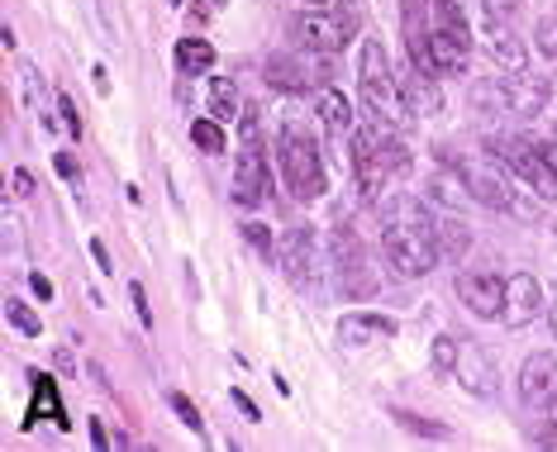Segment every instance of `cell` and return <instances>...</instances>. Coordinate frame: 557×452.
<instances>
[{
  "mask_svg": "<svg viewBox=\"0 0 557 452\" xmlns=\"http://www.w3.org/2000/svg\"><path fill=\"white\" fill-rule=\"evenodd\" d=\"M382 248L391 258V267L405 276H424L443 262L438 248V219L429 215V205L420 196H396L382 215Z\"/></svg>",
  "mask_w": 557,
  "mask_h": 452,
  "instance_id": "6da1fadb",
  "label": "cell"
},
{
  "mask_svg": "<svg viewBox=\"0 0 557 452\" xmlns=\"http://www.w3.org/2000/svg\"><path fill=\"white\" fill-rule=\"evenodd\" d=\"M358 96H362V105L372 110V120H382V124H391V129H400V134L410 129L414 110H410V100H405L400 77L391 72L386 48L376 39H367L362 53H358Z\"/></svg>",
  "mask_w": 557,
  "mask_h": 452,
  "instance_id": "7a4b0ae2",
  "label": "cell"
},
{
  "mask_svg": "<svg viewBox=\"0 0 557 452\" xmlns=\"http://www.w3.org/2000/svg\"><path fill=\"white\" fill-rule=\"evenodd\" d=\"M276 158H282V177H286V191L296 200L314 205L324 191H329V172H324V158H320V143L306 124L286 120L282 124V143H276Z\"/></svg>",
  "mask_w": 557,
  "mask_h": 452,
  "instance_id": "3957f363",
  "label": "cell"
},
{
  "mask_svg": "<svg viewBox=\"0 0 557 452\" xmlns=\"http://www.w3.org/2000/svg\"><path fill=\"white\" fill-rule=\"evenodd\" d=\"M486 153L500 162L505 172H515V177L529 181V191H534L543 205H553L557 200V167L548 162V153L539 148V138H519V134H491L486 138Z\"/></svg>",
  "mask_w": 557,
  "mask_h": 452,
  "instance_id": "277c9868",
  "label": "cell"
},
{
  "mask_svg": "<svg viewBox=\"0 0 557 452\" xmlns=\"http://www.w3.org/2000/svg\"><path fill=\"white\" fill-rule=\"evenodd\" d=\"M458 167H462L467 186H472L476 205L496 210V215H515V219H539V205H543V200H539V196L524 200V196H519V186L505 177V172L486 167V162H458Z\"/></svg>",
  "mask_w": 557,
  "mask_h": 452,
  "instance_id": "5b68a950",
  "label": "cell"
},
{
  "mask_svg": "<svg viewBox=\"0 0 557 452\" xmlns=\"http://www.w3.org/2000/svg\"><path fill=\"white\" fill-rule=\"evenodd\" d=\"M358 34V15L348 10H296L290 15V39L310 53H344Z\"/></svg>",
  "mask_w": 557,
  "mask_h": 452,
  "instance_id": "8992f818",
  "label": "cell"
},
{
  "mask_svg": "<svg viewBox=\"0 0 557 452\" xmlns=\"http://www.w3.org/2000/svg\"><path fill=\"white\" fill-rule=\"evenodd\" d=\"M329 253H334V276H338V291L348 300H367L376 296V286H382V276L372 272V262H367V248L362 238L348 229V224H338L334 238H329Z\"/></svg>",
  "mask_w": 557,
  "mask_h": 452,
  "instance_id": "52a82bcc",
  "label": "cell"
},
{
  "mask_svg": "<svg viewBox=\"0 0 557 452\" xmlns=\"http://www.w3.org/2000/svg\"><path fill=\"white\" fill-rule=\"evenodd\" d=\"M276 262H282L286 281L290 286H314V229H306V224H296V229H286L282 238H276Z\"/></svg>",
  "mask_w": 557,
  "mask_h": 452,
  "instance_id": "ba28073f",
  "label": "cell"
},
{
  "mask_svg": "<svg viewBox=\"0 0 557 452\" xmlns=\"http://www.w3.org/2000/svg\"><path fill=\"white\" fill-rule=\"evenodd\" d=\"M458 300L476 319H500L505 315V281L496 272H458Z\"/></svg>",
  "mask_w": 557,
  "mask_h": 452,
  "instance_id": "9c48e42d",
  "label": "cell"
},
{
  "mask_svg": "<svg viewBox=\"0 0 557 452\" xmlns=\"http://www.w3.org/2000/svg\"><path fill=\"white\" fill-rule=\"evenodd\" d=\"M543 305H548V296H543V281L529 272H515L510 281H505V329H524V324H534L543 315Z\"/></svg>",
  "mask_w": 557,
  "mask_h": 452,
  "instance_id": "30bf717a",
  "label": "cell"
},
{
  "mask_svg": "<svg viewBox=\"0 0 557 452\" xmlns=\"http://www.w3.org/2000/svg\"><path fill=\"white\" fill-rule=\"evenodd\" d=\"M268 191H272V172H268V158H262V143H244L234 167V205L252 210Z\"/></svg>",
  "mask_w": 557,
  "mask_h": 452,
  "instance_id": "8fae6325",
  "label": "cell"
},
{
  "mask_svg": "<svg viewBox=\"0 0 557 452\" xmlns=\"http://www.w3.org/2000/svg\"><path fill=\"white\" fill-rule=\"evenodd\" d=\"M458 386L467 395H476V400H496V391H500V372H496V362L486 357V348L481 343H472L467 338L462 343V353H458Z\"/></svg>",
  "mask_w": 557,
  "mask_h": 452,
  "instance_id": "7c38bea8",
  "label": "cell"
},
{
  "mask_svg": "<svg viewBox=\"0 0 557 452\" xmlns=\"http://www.w3.org/2000/svg\"><path fill=\"white\" fill-rule=\"evenodd\" d=\"M519 400L529 410H548L557 400V357L553 353H534L519 367Z\"/></svg>",
  "mask_w": 557,
  "mask_h": 452,
  "instance_id": "4fadbf2b",
  "label": "cell"
},
{
  "mask_svg": "<svg viewBox=\"0 0 557 452\" xmlns=\"http://www.w3.org/2000/svg\"><path fill=\"white\" fill-rule=\"evenodd\" d=\"M400 324L391 315H367V310H358V315H344L338 319V343L344 348H372V343H386V338H396Z\"/></svg>",
  "mask_w": 557,
  "mask_h": 452,
  "instance_id": "5bb4252c",
  "label": "cell"
},
{
  "mask_svg": "<svg viewBox=\"0 0 557 452\" xmlns=\"http://www.w3.org/2000/svg\"><path fill=\"white\" fill-rule=\"evenodd\" d=\"M429 53H434V67L438 77H467V58H472V34H458V29H438L429 34Z\"/></svg>",
  "mask_w": 557,
  "mask_h": 452,
  "instance_id": "9a60e30c",
  "label": "cell"
},
{
  "mask_svg": "<svg viewBox=\"0 0 557 452\" xmlns=\"http://www.w3.org/2000/svg\"><path fill=\"white\" fill-rule=\"evenodd\" d=\"M348 153H352V181H358L362 200H376V196H382V186L391 181V172L382 167V158L367 148V138L358 129H352V138H348Z\"/></svg>",
  "mask_w": 557,
  "mask_h": 452,
  "instance_id": "2e32d148",
  "label": "cell"
},
{
  "mask_svg": "<svg viewBox=\"0 0 557 452\" xmlns=\"http://www.w3.org/2000/svg\"><path fill=\"white\" fill-rule=\"evenodd\" d=\"M262 77H268L272 91L300 96V91H310L314 86V67L310 62H300V58H290V53H272L268 62H262Z\"/></svg>",
  "mask_w": 557,
  "mask_h": 452,
  "instance_id": "e0dca14e",
  "label": "cell"
},
{
  "mask_svg": "<svg viewBox=\"0 0 557 452\" xmlns=\"http://www.w3.org/2000/svg\"><path fill=\"white\" fill-rule=\"evenodd\" d=\"M429 200H438V205H448V210H467V200H476L458 162H443V167L429 172Z\"/></svg>",
  "mask_w": 557,
  "mask_h": 452,
  "instance_id": "ac0fdd59",
  "label": "cell"
},
{
  "mask_svg": "<svg viewBox=\"0 0 557 452\" xmlns=\"http://www.w3.org/2000/svg\"><path fill=\"white\" fill-rule=\"evenodd\" d=\"M548 86L543 81H529V77H519V72H510V81H505V105H510V115L519 120H534L543 115V105H548Z\"/></svg>",
  "mask_w": 557,
  "mask_h": 452,
  "instance_id": "d6986e66",
  "label": "cell"
},
{
  "mask_svg": "<svg viewBox=\"0 0 557 452\" xmlns=\"http://www.w3.org/2000/svg\"><path fill=\"white\" fill-rule=\"evenodd\" d=\"M314 110H320V120H324V129L334 134V138H352V100L344 91H334V86H320L314 91Z\"/></svg>",
  "mask_w": 557,
  "mask_h": 452,
  "instance_id": "ffe728a7",
  "label": "cell"
},
{
  "mask_svg": "<svg viewBox=\"0 0 557 452\" xmlns=\"http://www.w3.org/2000/svg\"><path fill=\"white\" fill-rule=\"evenodd\" d=\"M486 53L496 58L505 72H524V62H529L524 43L515 39V29L510 24H496V20H491V29H486Z\"/></svg>",
  "mask_w": 557,
  "mask_h": 452,
  "instance_id": "44dd1931",
  "label": "cell"
},
{
  "mask_svg": "<svg viewBox=\"0 0 557 452\" xmlns=\"http://www.w3.org/2000/svg\"><path fill=\"white\" fill-rule=\"evenodd\" d=\"M29 381H34V410L24 414V429H34V424H39V414H53V424H58V429H72V424H67V414H62V405H58V381H53V376L34 372Z\"/></svg>",
  "mask_w": 557,
  "mask_h": 452,
  "instance_id": "7402d4cb",
  "label": "cell"
},
{
  "mask_svg": "<svg viewBox=\"0 0 557 452\" xmlns=\"http://www.w3.org/2000/svg\"><path fill=\"white\" fill-rule=\"evenodd\" d=\"M400 86H405V100H410L414 120H420V115H438V110H443L438 86H434V77H429V72L410 67V72H405V77H400Z\"/></svg>",
  "mask_w": 557,
  "mask_h": 452,
  "instance_id": "603a6c76",
  "label": "cell"
},
{
  "mask_svg": "<svg viewBox=\"0 0 557 452\" xmlns=\"http://www.w3.org/2000/svg\"><path fill=\"white\" fill-rule=\"evenodd\" d=\"M386 414H391V424H400V429L414 434V438H434V443H448V438H453L448 424L424 419V414H414V410H405V405H386Z\"/></svg>",
  "mask_w": 557,
  "mask_h": 452,
  "instance_id": "cb8c5ba5",
  "label": "cell"
},
{
  "mask_svg": "<svg viewBox=\"0 0 557 452\" xmlns=\"http://www.w3.org/2000/svg\"><path fill=\"white\" fill-rule=\"evenodd\" d=\"M244 96H238V86L230 81V77H210V115L214 120H224V124H230V120H238V115H244Z\"/></svg>",
  "mask_w": 557,
  "mask_h": 452,
  "instance_id": "d4e9b609",
  "label": "cell"
},
{
  "mask_svg": "<svg viewBox=\"0 0 557 452\" xmlns=\"http://www.w3.org/2000/svg\"><path fill=\"white\" fill-rule=\"evenodd\" d=\"M176 67H182L186 77H206L214 67V48L206 39H182L176 43Z\"/></svg>",
  "mask_w": 557,
  "mask_h": 452,
  "instance_id": "484cf974",
  "label": "cell"
},
{
  "mask_svg": "<svg viewBox=\"0 0 557 452\" xmlns=\"http://www.w3.org/2000/svg\"><path fill=\"white\" fill-rule=\"evenodd\" d=\"M467 105L476 110V115H505V81H472L467 86Z\"/></svg>",
  "mask_w": 557,
  "mask_h": 452,
  "instance_id": "4316f807",
  "label": "cell"
},
{
  "mask_svg": "<svg viewBox=\"0 0 557 452\" xmlns=\"http://www.w3.org/2000/svg\"><path fill=\"white\" fill-rule=\"evenodd\" d=\"M24 91H29V100H34V110H39V124H44V129H48V134H53V129H58V124H62V115H53V105H58V100H53V96H48V91H44V77H39V72H34V67H24Z\"/></svg>",
  "mask_w": 557,
  "mask_h": 452,
  "instance_id": "83f0119b",
  "label": "cell"
},
{
  "mask_svg": "<svg viewBox=\"0 0 557 452\" xmlns=\"http://www.w3.org/2000/svg\"><path fill=\"white\" fill-rule=\"evenodd\" d=\"M191 143L200 148V153H210V158H220L224 148H230V138H224V120H196L191 124Z\"/></svg>",
  "mask_w": 557,
  "mask_h": 452,
  "instance_id": "f1b7e54d",
  "label": "cell"
},
{
  "mask_svg": "<svg viewBox=\"0 0 557 452\" xmlns=\"http://www.w3.org/2000/svg\"><path fill=\"white\" fill-rule=\"evenodd\" d=\"M458 353H462V343H458L453 334H434V343H429V362H434L438 376H453V372H458Z\"/></svg>",
  "mask_w": 557,
  "mask_h": 452,
  "instance_id": "f546056e",
  "label": "cell"
},
{
  "mask_svg": "<svg viewBox=\"0 0 557 452\" xmlns=\"http://www.w3.org/2000/svg\"><path fill=\"white\" fill-rule=\"evenodd\" d=\"M438 248H443V258H462L467 248H472V229H462V224H453V219H438Z\"/></svg>",
  "mask_w": 557,
  "mask_h": 452,
  "instance_id": "4dcf8cb0",
  "label": "cell"
},
{
  "mask_svg": "<svg viewBox=\"0 0 557 452\" xmlns=\"http://www.w3.org/2000/svg\"><path fill=\"white\" fill-rule=\"evenodd\" d=\"M5 319H10V324H15V329H20L24 338H39V334H44V324H39V315H34V310H29V305H24V300H15V296H10V300H5Z\"/></svg>",
  "mask_w": 557,
  "mask_h": 452,
  "instance_id": "1f68e13d",
  "label": "cell"
},
{
  "mask_svg": "<svg viewBox=\"0 0 557 452\" xmlns=\"http://www.w3.org/2000/svg\"><path fill=\"white\" fill-rule=\"evenodd\" d=\"M168 405L176 410V419L186 424L191 434H206V419H200V410H196V400L191 395H182V391H168Z\"/></svg>",
  "mask_w": 557,
  "mask_h": 452,
  "instance_id": "d6a6232c",
  "label": "cell"
},
{
  "mask_svg": "<svg viewBox=\"0 0 557 452\" xmlns=\"http://www.w3.org/2000/svg\"><path fill=\"white\" fill-rule=\"evenodd\" d=\"M534 43H539V53H543V58H548V62H557V15L539 20V29H534Z\"/></svg>",
  "mask_w": 557,
  "mask_h": 452,
  "instance_id": "836d02e7",
  "label": "cell"
},
{
  "mask_svg": "<svg viewBox=\"0 0 557 452\" xmlns=\"http://www.w3.org/2000/svg\"><path fill=\"white\" fill-rule=\"evenodd\" d=\"M244 238H248L252 248H258L262 258H276V238H272L268 224H244Z\"/></svg>",
  "mask_w": 557,
  "mask_h": 452,
  "instance_id": "e575fe53",
  "label": "cell"
},
{
  "mask_svg": "<svg viewBox=\"0 0 557 452\" xmlns=\"http://www.w3.org/2000/svg\"><path fill=\"white\" fill-rule=\"evenodd\" d=\"M58 115H62V129H67L72 138H82V134H86V124H82V110L72 105V96H58Z\"/></svg>",
  "mask_w": 557,
  "mask_h": 452,
  "instance_id": "d590c367",
  "label": "cell"
},
{
  "mask_svg": "<svg viewBox=\"0 0 557 452\" xmlns=\"http://www.w3.org/2000/svg\"><path fill=\"white\" fill-rule=\"evenodd\" d=\"M129 300H134V315H138V324L148 329V324H153V310H148V291H144L138 281H129Z\"/></svg>",
  "mask_w": 557,
  "mask_h": 452,
  "instance_id": "8d00e7d4",
  "label": "cell"
},
{
  "mask_svg": "<svg viewBox=\"0 0 557 452\" xmlns=\"http://www.w3.org/2000/svg\"><path fill=\"white\" fill-rule=\"evenodd\" d=\"M29 291L39 296V300H48V305H53V296H58L53 281H48V276H39V272H29Z\"/></svg>",
  "mask_w": 557,
  "mask_h": 452,
  "instance_id": "74e56055",
  "label": "cell"
},
{
  "mask_svg": "<svg viewBox=\"0 0 557 452\" xmlns=\"http://www.w3.org/2000/svg\"><path fill=\"white\" fill-rule=\"evenodd\" d=\"M481 5H486V15H491V20H496V24L515 15V0H481Z\"/></svg>",
  "mask_w": 557,
  "mask_h": 452,
  "instance_id": "f35d334b",
  "label": "cell"
},
{
  "mask_svg": "<svg viewBox=\"0 0 557 452\" xmlns=\"http://www.w3.org/2000/svg\"><path fill=\"white\" fill-rule=\"evenodd\" d=\"M53 167H58V177H67V181H77V172H82L72 153H58V158H53Z\"/></svg>",
  "mask_w": 557,
  "mask_h": 452,
  "instance_id": "ab89813d",
  "label": "cell"
},
{
  "mask_svg": "<svg viewBox=\"0 0 557 452\" xmlns=\"http://www.w3.org/2000/svg\"><path fill=\"white\" fill-rule=\"evenodd\" d=\"M10 186H15V196H34V177L24 167H15V177H10Z\"/></svg>",
  "mask_w": 557,
  "mask_h": 452,
  "instance_id": "60d3db41",
  "label": "cell"
},
{
  "mask_svg": "<svg viewBox=\"0 0 557 452\" xmlns=\"http://www.w3.org/2000/svg\"><path fill=\"white\" fill-rule=\"evenodd\" d=\"M91 258H96L100 272H115V262H110V253H106V243H100V238H91Z\"/></svg>",
  "mask_w": 557,
  "mask_h": 452,
  "instance_id": "b9f144b4",
  "label": "cell"
},
{
  "mask_svg": "<svg viewBox=\"0 0 557 452\" xmlns=\"http://www.w3.org/2000/svg\"><path fill=\"white\" fill-rule=\"evenodd\" d=\"M86 376H91V381H96V386H100V391H106V395H110V391H115V386H110V376H106V372H100V367H96V362H86Z\"/></svg>",
  "mask_w": 557,
  "mask_h": 452,
  "instance_id": "7bdbcfd3",
  "label": "cell"
},
{
  "mask_svg": "<svg viewBox=\"0 0 557 452\" xmlns=\"http://www.w3.org/2000/svg\"><path fill=\"white\" fill-rule=\"evenodd\" d=\"M86 429H91V443H96V448H110V438H106V424H100V419H86Z\"/></svg>",
  "mask_w": 557,
  "mask_h": 452,
  "instance_id": "ee69618b",
  "label": "cell"
},
{
  "mask_svg": "<svg viewBox=\"0 0 557 452\" xmlns=\"http://www.w3.org/2000/svg\"><path fill=\"white\" fill-rule=\"evenodd\" d=\"M234 405H238V410H244V414H248V419H258V405H252V400H248L244 391H238V386H234Z\"/></svg>",
  "mask_w": 557,
  "mask_h": 452,
  "instance_id": "f6af8a7d",
  "label": "cell"
},
{
  "mask_svg": "<svg viewBox=\"0 0 557 452\" xmlns=\"http://www.w3.org/2000/svg\"><path fill=\"white\" fill-rule=\"evenodd\" d=\"M172 5H182V0H172Z\"/></svg>",
  "mask_w": 557,
  "mask_h": 452,
  "instance_id": "bcb514c9",
  "label": "cell"
}]
</instances>
